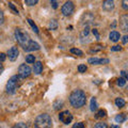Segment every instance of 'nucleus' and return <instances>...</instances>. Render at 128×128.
I'll use <instances>...</instances> for the list:
<instances>
[{"label": "nucleus", "mask_w": 128, "mask_h": 128, "mask_svg": "<svg viewBox=\"0 0 128 128\" xmlns=\"http://www.w3.org/2000/svg\"><path fill=\"white\" fill-rule=\"evenodd\" d=\"M125 121H126V114H125V113L118 114L116 116H115V122L118 123V124H121V123L125 122Z\"/></svg>", "instance_id": "dca6fc26"}, {"label": "nucleus", "mask_w": 128, "mask_h": 128, "mask_svg": "<svg viewBox=\"0 0 128 128\" xmlns=\"http://www.w3.org/2000/svg\"><path fill=\"white\" fill-rule=\"evenodd\" d=\"M86 70H88V67H86V64H80V65L78 66V72L79 73H86Z\"/></svg>", "instance_id": "393cba45"}, {"label": "nucleus", "mask_w": 128, "mask_h": 128, "mask_svg": "<svg viewBox=\"0 0 128 128\" xmlns=\"http://www.w3.org/2000/svg\"><path fill=\"white\" fill-rule=\"evenodd\" d=\"M33 70H34V74H36V75H40L42 73V70H43V64L42 62H34V67H33Z\"/></svg>", "instance_id": "4468645a"}, {"label": "nucleus", "mask_w": 128, "mask_h": 128, "mask_svg": "<svg viewBox=\"0 0 128 128\" xmlns=\"http://www.w3.org/2000/svg\"><path fill=\"white\" fill-rule=\"evenodd\" d=\"M70 102L74 108H81L86 105V96L82 90H75L70 95Z\"/></svg>", "instance_id": "f257e3e1"}, {"label": "nucleus", "mask_w": 128, "mask_h": 128, "mask_svg": "<svg viewBox=\"0 0 128 128\" xmlns=\"http://www.w3.org/2000/svg\"><path fill=\"white\" fill-rule=\"evenodd\" d=\"M115 105H116V107H118V108H122V107H124L125 106V104H126V102L124 100L123 98H120V97H118V98H115Z\"/></svg>", "instance_id": "a211bd4d"}, {"label": "nucleus", "mask_w": 128, "mask_h": 128, "mask_svg": "<svg viewBox=\"0 0 128 128\" xmlns=\"http://www.w3.org/2000/svg\"><path fill=\"white\" fill-rule=\"evenodd\" d=\"M107 115V112L105 110H99L97 113H96V118H105Z\"/></svg>", "instance_id": "5701e85b"}, {"label": "nucleus", "mask_w": 128, "mask_h": 128, "mask_svg": "<svg viewBox=\"0 0 128 128\" xmlns=\"http://www.w3.org/2000/svg\"><path fill=\"white\" fill-rule=\"evenodd\" d=\"M50 3H51V6L54 8V9H57L58 8V2H57V0H49Z\"/></svg>", "instance_id": "473e14b6"}, {"label": "nucleus", "mask_w": 128, "mask_h": 128, "mask_svg": "<svg viewBox=\"0 0 128 128\" xmlns=\"http://www.w3.org/2000/svg\"><path fill=\"white\" fill-rule=\"evenodd\" d=\"M109 38L111 40L112 42H118L120 41V38H121V34H120V32L118 31H112L110 32V34H109Z\"/></svg>", "instance_id": "ddd939ff"}, {"label": "nucleus", "mask_w": 128, "mask_h": 128, "mask_svg": "<svg viewBox=\"0 0 128 128\" xmlns=\"http://www.w3.org/2000/svg\"><path fill=\"white\" fill-rule=\"evenodd\" d=\"M25 2H26L27 6H35V4H36V3L38 2V0H25Z\"/></svg>", "instance_id": "bb28decb"}, {"label": "nucleus", "mask_w": 128, "mask_h": 128, "mask_svg": "<svg viewBox=\"0 0 128 128\" xmlns=\"http://www.w3.org/2000/svg\"><path fill=\"white\" fill-rule=\"evenodd\" d=\"M125 84H126V79H124L123 77L118 79V86H124Z\"/></svg>", "instance_id": "a878e982"}, {"label": "nucleus", "mask_w": 128, "mask_h": 128, "mask_svg": "<svg viewBox=\"0 0 128 128\" xmlns=\"http://www.w3.org/2000/svg\"><path fill=\"white\" fill-rule=\"evenodd\" d=\"M114 9V1L113 0H105L102 2V10L110 12Z\"/></svg>", "instance_id": "f8f14e48"}, {"label": "nucleus", "mask_w": 128, "mask_h": 128, "mask_svg": "<svg viewBox=\"0 0 128 128\" xmlns=\"http://www.w3.org/2000/svg\"><path fill=\"white\" fill-rule=\"evenodd\" d=\"M48 27H49L50 30H56L58 28V22L56 20V19H51L49 25H48Z\"/></svg>", "instance_id": "6ab92c4d"}, {"label": "nucleus", "mask_w": 128, "mask_h": 128, "mask_svg": "<svg viewBox=\"0 0 128 128\" xmlns=\"http://www.w3.org/2000/svg\"><path fill=\"white\" fill-rule=\"evenodd\" d=\"M18 79H19V76H17V75L12 76V77L9 79V81L6 83V88L8 94H14L16 92V90H17Z\"/></svg>", "instance_id": "20e7f679"}, {"label": "nucleus", "mask_w": 128, "mask_h": 128, "mask_svg": "<svg viewBox=\"0 0 128 128\" xmlns=\"http://www.w3.org/2000/svg\"><path fill=\"white\" fill-rule=\"evenodd\" d=\"M102 49V45H96V46H93V48H91L90 51L92 54H96V52H98V51H100Z\"/></svg>", "instance_id": "412c9836"}, {"label": "nucleus", "mask_w": 128, "mask_h": 128, "mask_svg": "<svg viewBox=\"0 0 128 128\" xmlns=\"http://www.w3.org/2000/svg\"><path fill=\"white\" fill-rule=\"evenodd\" d=\"M6 59V56L3 52H0V62H3Z\"/></svg>", "instance_id": "e433bc0d"}, {"label": "nucleus", "mask_w": 128, "mask_h": 128, "mask_svg": "<svg viewBox=\"0 0 128 128\" xmlns=\"http://www.w3.org/2000/svg\"><path fill=\"white\" fill-rule=\"evenodd\" d=\"M122 6L124 10L128 9V0H122Z\"/></svg>", "instance_id": "7c9ffc66"}, {"label": "nucleus", "mask_w": 128, "mask_h": 128, "mask_svg": "<svg viewBox=\"0 0 128 128\" xmlns=\"http://www.w3.org/2000/svg\"><path fill=\"white\" fill-rule=\"evenodd\" d=\"M18 54H19V50L16 46L11 47L9 51H8V57H9L10 61H15V60L18 58Z\"/></svg>", "instance_id": "1a4fd4ad"}, {"label": "nucleus", "mask_w": 128, "mask_h": 128, "mask_svg": "<svg viewBox=\"0 0 128 128\" xmlns=\"http://www.w3.org/2000/svg\"><path fill=\"white\" fill-rule=\"evenodd\" d=\"M3 70H4V68H3V65L1 64V62H0V74H1L2 72H3Z\"/></svg>", "instance_id": "ea45409f"}, {"label": "nucleus", "mask_w": 128, "mask_h": 128, "mask_svg": "<svg viewBox=\"0 0 128 128\" xmlns=\"http://www.w3.org/2000/svg\"><path fill=\"white\" fill-rule=\"evenodd\" d=\"M113 1H114V0H113Z\"/></svg>", "instance_id": "79ce46f5"}, {"label": "nucleus", "mask_w": 128, "mask_h": 128, "mask_svg": "<svg viewBox=\"0 0 128 128\" xmlns=\"http://www.w3.org/2000/svg\"><path fill=\"white\" fill-rule=\"evenodd\" d=\"M9 6H10V8H11V9L14 11V13H15V14H18V11H17V9H16V8L14 6V4H13V3H9Z\"/></svg>", "instance_id": "c9c22d12"}, {"label": "nucleus", "mask_w": 128, "mask_h": 128, "mask_svg": "<svg viewBox=\"0 0 128 128\" xmlns=\"http://www.w3.org/2000/svg\"><path fill=\"white\" fill-rule=\"evenodd\" d=\"M89 33H90V29H89V27L86 26L84 29L82 30L81 34H80V38H81V41H83V38H89Z\"/></svg>", "instance_id": "f3484780"}, {"label": "nucleus", "mask_w": 128, "mask_h": 128, "mask_svg": "<svg viewBox=\"0 0 128 128\" xmlns=\"http://www.w3.org/2000/svg\"><path fill=\"white\" fill-rule=\"evenodd\" d=\"M120 28L123 32H127L128 31V15L125 14L120 18Z\"/></svg>", "instance_id": "9d476101"}, {"label": "nucleus", "mask_w": 128, "mask_h": 128, "mask_svg": "<svg viewBox=\"0 0 128 128\" xmlns=\"http://www.w3.org/2000/svg\"><path fill=\"white\" fill-rule=\"evenodd\" d=\"M88 62L90 64H93V65H99V64L109 63V60L108 59H99V58H90L88 60Z\"/></svg>", "instance_id": "9b49d317"}, {"label": "nucleus", "mask_w": 128, "mask_h": 128, "mask_svg": "<svg viewBox=\"0 0 128 128\" xmlns=\"http://www.w3.org/2000/svg\"><path fill=\"white\" fill-rule=\"evenodd\" d=\"M27 22H29V25L31 26V28L33 29V31L35 32V33H38V26L34 24V22L32 20V19H30V18H29V19H27Z\"/></svg>", "instance_id": "aec40b11"}, {"label": "nucleus", "mask_w": 128, "mask_h": 128, "mask_svg": "<svg viewBox=\"0 0 128 128\" xmlns=\"http://www.w3.org/2000/svg\"><path fill=\"white\" fill-rule=\"evenodd\" d=\"M110 128H120V126L118 125H112Z\"/></svg>", "instance_id": "a19ab883"}, {"label": "nucleus", "mask_w": 128, "mask_h": 128, "mask_svg": "<svg viewBox=\"0 0 128 128\" xmlns=\"http://www.w3.org/2000/svg\"><path fill=\"white\" fill-rule=\"evenodd\" d=\"M15 38L16 41L18 42V44L20 46H25L28 44V42L30 41V38H29V34L27 32H24L22 29H16L15 30Z\"/></svg>", "instance_id": "7ed1b4c3"}, {"label": "nucleus", "mask_w": 128, "mask_h": 128, "mask_svg": "<svg viewBox=\"0 0 128 128\" xmlns=\"http://www.w3.org/2000/svg\"><path fill=\"white\" fill-rule=\"evenodd\" d=\"M59 120L61 121L63 124H65V125H68V124L73 121V115L70 114V111H63L61 113L59 114Z\"/></svg>", "instance_id": "0eeeda50"}, {"label": "nucleus", "mask_w": 128, "mask_h": 128, "mask_svg": "<svg viewBox=\"0 0 128 128\" xmlns=\"http://www.w3.org/2000/svg\"><path fill=\"white\" fill-rule=\"evenodd\" d=\"M97 107H98V105H97V100H96V98L95 97H93L91 99V102H90V110L91 111H96L97 110Z\"/></svg>", "instance_id": "2eb2a0df"}, {"label": "nucleus", "mask_w": 128, "mask_h": 128, "mask_svg": "<svg viewBox=\"0 0 128 128\" xmlns=\"http://www.w3.org/2000/svg\"><path fill=\"white\" fill-rule=\"evenodd\" d=\"M31 75V67L27 64H22L18 67V76L20 78H27Z\"/></svg>", "instance_id": "39448f33"}, {"label": "nucleus", "mask_w": 128, "mask_h": 128, "mask_svg": "<svg viewBox=\"0 0 128 128\" xmlns=\"http://www.w3.org/2000/svg\"><path fill=\"white\" fill-rule=\"evenodd\" d=\"M74 9H75L74 3L72 2V1H66V2L63 4L62 9H61V12H62V14H63L64 16H70V15H72V13L74 12Z\"/></svg>", "instance_id": "423d86ee"}, {"label": "nucleus", "mask_w": 128, "mask_h": 128, "mask_svg": "<svg viewBox=\"0 0 128 128\" xmlns=\"http://www.w3.org/2000/svg\"><path fill=\"white\" fill-rule=\"evenodd\" d=\"M127 38H128L127 35H124V36H123V44H126L127 43Z\"/></svg>", "instance_id": "58836bf2"}, {"label": "nucleus", "mask_w": 128, "mask_h": 128, "mask_svg": "<svg viewBox=\"0 0 128 128\" xmlns=\"http://www.w3.org/2000/svg\"><path fill=\"white\" fill-rule=\"evenodd\" d=\"M4 22V14H3L2 10H0V26Z\"/></svg>", "instance_id": "c756f323"}, {"label": "nucleus", "mask_w": 128, "mask_h": 128, "mask_svg": "<svg viewBox=\"0 0 128 128\" xmlns=\"http://www.w3.org/2000/svg\"><path fill=\"white\" fill-rule=\"evenodd\" d=\"M13 128H28V126L24 123H18V124H16Z\"/></svg>", "instance_id": "c85d7f7f"}, {"label": "nucleus", "mask_w": 128, "mask_h": 128, "mask_svg": "<svg viewBox=\"0 0 128 128\" xmlns=\"http://www.w3.org/2000/svg\"><path fill=\"white\" fill-rule=\"evenodd\" d=\"M92 32H93V34L96 36V40H97V41H99V33H98V31L96 30V29H93V30H92Z\"/></svg>", "instance_id": "72a5a7b5"}, {"label": "nucleus", "mask_w": 128, "mask_h": 128, "mask_svg": "<svg viewBox=\"0 0 128 128\" xmlns=\"http://www.w3.org/2000/svg\"><path fill=\"white\" fill-rule=\"evenodd\" d=\"M22 48H24V50H25V51H28V52H29V51H35V50H38L41 47H40V45H38V44L36 42L31 41V40H30V41L28 42L27 45H25Z\"/></svg>", "instance_id": "6e6552de"}, {"label": "nucleus", "mask_w": 128, "mask_h": 128, "mask_svg": "<svg viewBox=\"0 0 128 128\" xmlns=\"http://www.w3.org/2000/svg\"><path fill=\"white\" fill-rule=\"evenodd\" d=\"M73 128H84V124L83 123H77L76 125H74Z\"/></svg>", "instance_id": "f704fd0d"}, {"label": "nucleus", "mask_w": 128, "mask_h": 128, "mask_svg": "<svg viewBox=\"0 0 128 128\" xmlns=\"http://www.w3.org/2000/svg\"><path fill=\"white\" fill-rule=\"evenodd\" d=\"M34 125L35 128H52V120H51L50 115L43 113L36 116Z\"/></svg>", "instance_id": "f03ea898"}, {"label": "nucleus", "mask_w": 128, "mask_h": 128, "mask_svg": "<svg viewBox=\"0 0 128 128\" xmlns=\"http://www.w3.org/2000/svg\"><path fill=\"white\" fill-rule=\"evenodd\" d=\"M121 75H122V77H123L124 79H126V80L128 79L127 74H126V72H125V70H122V72H121Z\"/></svg>", "instance_id": "4c0bfd02"}, {"label": "nucleus", "mask_w": 128, "mask_h": 128, "mask_svg": "<svg viewBox=\"0 0 128 128\" xmlns=\"http://www.w3.org/2000/svg\"><path fill=\"white\" fill-rule=\"evenodd\" d=\"M26 62L27 63H34L35 62V58H34V56H32V54H28L27 57H26Z\"/></svg>", "instance_id": "4be33fe9"}, {"label": "nucleus", "mask_w": 128, "mask_h": 128, "mask_svg": "<svg viewBox=\"0 0 128 128\" xmlns=\"http://www.w3.org/2000/svg\"><path fill=\"white\" fill-rule=\"evenodd\" d=\"M70 52L72 54H76V56H82L83 54V52L80 49H78V48H72L70 49Z\"/></svg>", "instance_id": "b1692460"}, {"label": "nucleus", "mask_w": 128, "mask_h": 128, "mask_svg": "<svg viewBox=\"0 0 128 128\" xmlns=\"http://www.w3.org/2000/svg\"><path fill=\"white\" fill-rule=\"evenodd\" d=\"M120 50H122V47L118 46V45H115L113 47H111V51H120Z\"/></svg>", "instance_id": "2f4dec72"}, {"label": "nucleus", "mask_w": 128, "mask_h": 128, "mask_svg": "<svg viewBox=\"0 0 128 128\" xmlns=\"http://www.w3.org/2000/svg\"><path fill=\"white\" fill-rule=\"evenodd\" d=\"M94 128H108V126L106 123H97Z\"/></svg>", "instance_id": "cd10ccee"}]
</instances>
